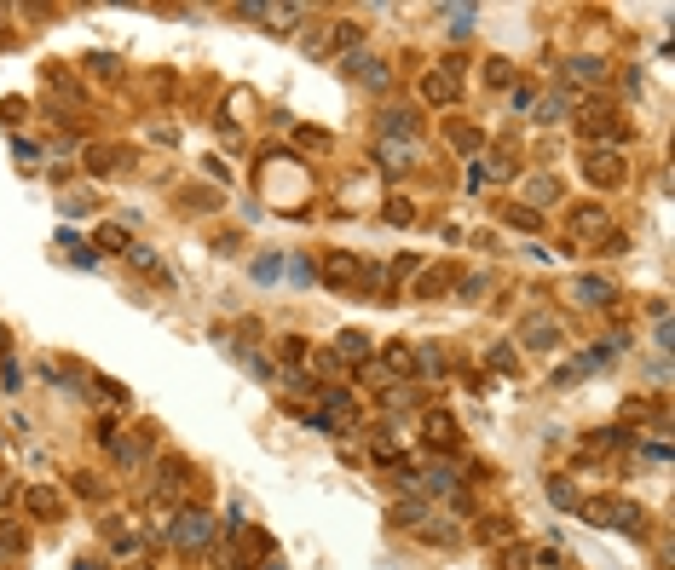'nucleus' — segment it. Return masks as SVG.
Masks as SVG:
<instances>
[{
    "label": "nucleus",
    "mask_w": 675,
    "mask_h": 570,
    "mask_svg": "<svg viewBox=\"0 0 675 570\" xmlns=\"http://www.w3.org/2000/svg\"><path fill=\"white\" fill-rule=\"evenodd\" d=\"M428 443L433 450H450V443H457V421H450L445 409H428Z\"/></svg>",
    "instance_id": "nucleus-11"
},
{
    "label": "nucleus",
    "mask_w": 675,
    "mask_h": 570,
    "mask_svg": "<svg viewBox=\"0 0 675 570\" xmlns=\"http://www.w3.org/2000/svg\"><path fill=\"white\" fill-rule=\"evenodd\" d=\"M497 570H537V547H520V542H508L497 553Z\"/></svg>",
    "instance_id": "nucleus-14"
},
{
    "label": "nucleus",
    "mask_w": 675,
    "mask_h": 570,
    "mask_svg": "<svg viewBox=\"0 0 675 570\" xmlns=\"http://www.w3.org/2000/svg\"><path fill=\"white\" fill-rule=\"evenodd\" d=\"M381 363H387L392 375H410V369H416V346H404V340H387V346H381Z\"/></svg>",
    "instance_id": "nucleus-12"
},
{
    "label": "nucleus",
    "mask_w": 675,
    "mask_h": 570,
    "mask_svg": "<svg viewBox=\"0 0 675 570\" xmlns=\"http://www.w3.org/2000/svg\"><path fill=\"white\" fill-rule=\"evenodd\" d=\"M24 507H29V513H41V518H58V496H53V489H29Z\"/></svg>",
    "instance_id": "nucleus-18"
},
{
    "label": "nucleus",
    "mask_w": 675,
    "mask_h": 570,
    "mask_svg": "<svg viewBox=\"0 0 675 570\" xmlns=\"http://www.w3.org/2000/svg\"><path fill=\"white\" fill-rule=\"evenodd\" d=\"M583 179H594L601 190L623 185V156H618V150H589V156H583Z\"/></svg>",
    "instance_id": "nucleus-5"
},
{
    "label": "nucleus",
    "mask_w": 675,
    "mask_h": 570,
    "mask_svg": "<svg viewBox=\"0 0 675 570\" xmlns=\"http://www.w3.org/2000/svg\"><path fill=\"white\" fill-rule=\"evenodd\" d=\"M450 138H457L462 150H479V133H474V127H457V133H450Z\"/></svg>",
    "instance_id": "nucleus-26"
},
{
    "label": "nucleus",
    "mask_w": 675,
    "mask_h": 570,
    "mask_svg": "<svg viewBox=\"0 0 675 570\" xmlns=\"http://www.w3.org/2000/svg\"><path fill=\"white\" fill-rule=\"evenodd\" d=\"M445 289H450V271H445V265H433V271H421V277H416L410 299H433V294H445Z\"/></svg>",
    "instance_id": "nucleus-15"
},
{
    "label": "nucleus",
    "mask_w": 675,
    "mask_h": 570,
    "mask_svg": "<svg viewBox=\"0 0 675 570\" xmlns=\"http://www.w3.org/2000/svg\"><path fill=\"white\" fill-rule=\"evenodd\" d=\"M577 513H583L594 530H612V536H641V525H647V513H641L635 501H623V496H594V501H577Z\"/></svg>",
    "instance_id": "nucleus-1"
},
{
    "label": "nucleus",
    "mask_w": 675,
    "mask_h": 570,
    "mask_svg": "<svg viewBox=\"0 0 675 570\" xmlns=\"http://www.w3.org/2000/svg\"><path fill=\"white\" fill-rule=\"evenodd\" d=\"M99 248H128V231H121V225H99Z\"/></svg>",
    "instance_id": "nucleus-22"
},
{
    "label": "nucleus",
    "mask_w": 675,
    "mask_h": 570,
    "mask_svg": "<svg viewBox=\"0 0 675 570\" xmlns=\"http://www.w3.org/2000/svg\"><path fill=\"white\" fill-rule=\"evenodd\" d=\"M318 277L329 282V289H358V282H364V265H358V253H329Z\"/></svg>",
    "instance_id": "nucleus-6"
},
{
    "label": "nucleus",
    "mask_w": 675,
    "mask_h": 570,
    "mask_svg": "<svg viewBox=\"0 0 675 570\" xmlns=\"http://www.w3.org/2000/svg\"><path fill=\"white\" fill-rule=\"evenodd\" d=\"M352 41H364V24H352V18H335L329 29H318V35H306L301 46L312 58H329V52H341V46H352Z\"/></svg>",
    "instance_id": "nucleus-4"
},
{
    "label": "nucleus",
    "mask_w": 675,
    "mask_h": 570,
    "mask_svg": "<svg viewBox=\"0 0 675 570\" xmlns=\"http://www.w3.org/2000/svg\"><path fill=\"white\" fill-rule=\"evenodd\" d=\"M485 289H491V277H468V282H462V294H468V299H479Z\"/></svg>",
    "instance_id": "nucleus-27"
},
{
    "label": "nucleus",
    "mask_w": 675,
    "mask_h": 570,
    "mask_svg": "<svg viewBox=\"0 0 675 570\" xmlns=\"http://www.w3.org/2000/svg\"><path fill=\"white\" fill-rule=\"evenodd\" d=\"M577 299H583V306H612L618 289H612L606 277H583V282H577Z\"/></svg>",
    "instance_id": "nucleus-13"
},
{
    "label": "nucleus",
    "mask_w": 675,
    "mask_h": 570,
    "mask_svg": "<svg viewBox=\"0 0 675 570\" xmlns=\"http://www.w3.org/2000/svg\"><path fill=\"white\" fill-rule=\"evenodd\" d=\"M566 81L572 87H606V63L601 58H572L566 63Z\"/></svg>",
    "instance_id": "nucleus-9"
},
{
    "label": "nucleus",
    "mask_w": 675,
    "mask_h": 570,
    "mask_svg": "<svg viewBox=\"0 0 675 570\" xmlns=\"http://www.w3.org/2000/svg\"><path fill=\"white\" fill-rule=\"evenodd\" d=\"M75 570H104V565H99V559H82V565H75Z\"/></svg>",
    "instance_id": "nucleus-29"
},
{
    "label": "nucleus",
    "mask_w": 675,
    "mask_h": 570,
    "mask_svg": "<svg viewBox=\"0 0 675 570\" xmlns=\"http://www.w3.org/2000/svg\"><path fill=\"white\" fill-rule=\"evenodd\" d=\"M255 570H284V565H277V559H272V565H265V559H260V565H255Z\"/></svg>",
    "instance_id": "nucleus-30"
},
{
    "label": "nucleus",
    "mask_w": 675,
    "mask_h": 570,
    "mask_svg": "<svg viewBox=\"0 0 675 570\" xmlns=\"http://www.w3.org/2000/svg\"><path fill=\"white\" fill-rule=\"evenodd\" d=\"M520 340L548 352V346H560V323H554V317H526V323H520Z\"/></svg>",
    "instance_id": "nucleus-8"
},
{
    "label": "nucleus",
    "mask_w": 675,
    "mask_h": 570,
    "mask_svg": "<svg viewBox=\"0 0 675 570\" xmlns=\"http://www.w3.org/2000/svg\"><path fill=\"white\" fill-rule=\"evenodd\" d=\"M572 236H606V208H594V202H583V208L572 214Z\"/></svg>",
    "instance_id": "nucleus-10"
},
{
    "label": "nucleus",
    "mask_w": 675,
    "mask_h": 570,
    "mask_svg": "<svg viewBox=\"0 0 675 570\" xmlns=\"http://www.w3.org/2000/svg\"><path fill=\"white\" fill-rule=\"evenodd\" d=\"M277 352H284V363H294V369H301V363H306V340H277Z\"/></svg>",
    "instance_id": "nucleus-21"
},
{
    "label": "nucleus",
    "mask_w": 675,
    "mask_h": 570,
    "mask_svg": "<svg viewBox=\"0 0 675 570\" xmlns=\"http://www.w3.org/2000/svg\"><path fill=\"white\" fill-rule=\"evenodd\" d=\"M381 133H387V138H410V133H416V116H410V109H387V116H381Z\"/></svg>",
    "instance_id": "nucleus-17"
},
{
    "label": "nucleus",
    "mask_w": 675,
    "mask_h": 570,
    "mask_svg": "<svg viewBox=\"0 0 675 570\" xmlns=\"http://www.w3.org/2000/svg\"><path fill=\"white\" fill-rule=\"evenodd\" d=\"M364 70V87H387V63L381 58H352V75Z\"/></svg>",
    "instance_id": "nucleus-19"
},
{
    "label": "nucleus",
    "mask_w": 675,
    "mask_h": 570,
    "mask_svg": "<svg viewBox=\"0 0 675 570\" xmlns=\"http://www.w3.org/2000/svg\"><path fill=\"white\" fill-rule=\"evenodd\" d=\"M421 99H428V104H450V99H457V75H450V63H439V70L421 75Z\"/></svg>",
    "instance_id": "nucleus-7"
},
{
    "label": "nucleus",
    "mask_w": 675,
    "mask_h": 570,
    "mask_svg": "<svg viewBox=\"0 0 675 570\" xmlns=\"http://www.w3.org/2000/svg\"><path fill=\"white\" fill-rule=\"evenodd\" d=\"M18 547H24V536L12 530V525H0V553H18Z\"/></svg>",
    "instance_id": "nucleus-25"
},
{
    "label": "nucleus",
    "mask_w": 675,
    "mask_h": 570,
    "mask_svg": "<svg viewBox=\"0 0 675 570\" xmlns=\"http://www.w3.org/2000/svg\"><path fill=\"white\" fill-rule=\"evenodd\" d=\"M445 29L450 35H468L474 29V6H445Z\"/></svg>",
    "instance_id": "nucleus-20"
},
{
    "label": "nucleus",
    "mask_w": 675,
    "mask_h": 570,
    "mask_svg": "<svg viewBox=\"0 0 675 570\" xmlns=\"http://www.w3.org/2000/svg\"><path fill=\"white\" fill-rule=\"evenodd\" d=\"M485 81H491V87H508V81H514V75H508V63L491 58V63H485Z\"/></svg>",
    "instance_id": "nucleus-23"
},
{
    "label": "nucleus",
    "mask_w": 675,
    "mask_h": 570,
    "mask_svg": "<svg viewBox=\"0 0 675 570\" xmlns=\"http://www.w3.org/2000/svg\"><path fill=\"white\" fill-rule=\"evenodd\" d=\"M589 369H583V357H577V363H566V369H554V386H572V380H583Z\"/></svg>",
    "instance_id": "nucleus-24"
},
{
    "label": "nucleus",
    "mask_w": 675,
    "mask_h": 570,
    "mask_svg": "<svg viewBox=\"0 0 675 570\" xmlns=\"http://www.w3.org/2000/svg\"><path fill=\"white\" fill-rule=\"evenodd\" d=\"M335 357H341V363H364V357H370V335H358V328H347V335L335 340Z\"/></svg>",
    "instance_id": "nucleus-16"
},
{
    "label": "nucleus",
    "mask_w": 675,
    "mask_h": 570,
    "mask_svg": "<svg viewBox=\"0 0 675 570\" xmlns=\"http://www.w3.org/2000/svg\"><path fill=\"white\" fill-rule=\"evenodd\" d=\"M577 127H583V145L589 150H623V145H630V121H618L612 109H589Z\"/></svg>",
    "instance_id": "nucleus-2"
},
{
    "label": "nucleus",
    "mask_w": 675,
    "mask_h": 570,
    "mask_svg": "<svg viewBox=\"0 0 675 570\" xmlns=\"http://www.w3.org/2000/svg\"><path fill=\"white\" fill-rule=\"evenodd\" d=\"M491 369H502V375H514L520 363H514V352H491Z\"/></svg>",
    "instance_id": "nucleus-28"
},
{
    "label": "nucleus",
    "mask_w": 675,
    "mask_h": 570,
    "mask_svg": "<svg viewBox=\"0 0 675 570\" xmlns=\"http://www.w3.org/2000/svg\"><path fill=\"white\" fill-rule=\"evenodd\" d=\"M168 542H179V547H208V542H214V518L202 513V507H185V513H174V525H168Z\"/></svg>",
    "instance_id": "nucleus-3"
}]
</instances>
